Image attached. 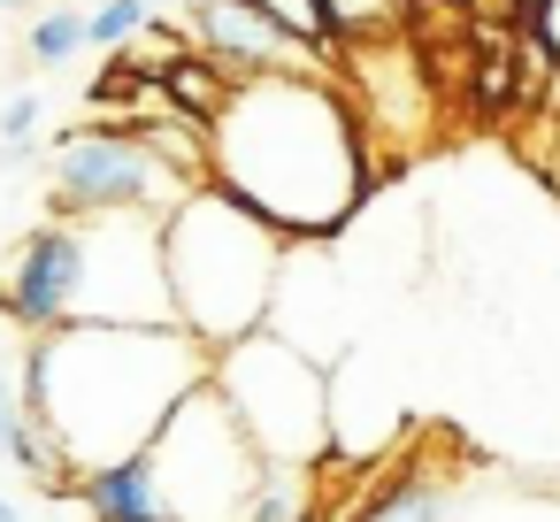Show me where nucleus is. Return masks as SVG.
<instances>
[{"label": "nucleus", "instance_id": "9b49d317", "mask_svg": "<svg viewBox=\"0 0 560 522\" xmlns=\"http://www.w3.org/2000/svg\"><path fill=\"white\" fill-rule=\"evenodd\" d=\"M238 85H246V78H231L208 47H185V55H170V70H162V101L185 108L192 124H223V108L238 101Z\"/></svg>", "mask_w": 560, "mask_h": 522}, {"label": "nucleus", "instance_id": "1a4fd4ad", "mask_svg": "<svg viewBox=\"0 0 560 522\" xmlns=\"http://www.w3.org/2000/svg\"><path fill=\"white\" fill-rule=\"evenodd\" d=\"M200 47H208L223 70H238V78H269V70H315V78H330V70H323L330 55L284 39V32L254 9V0H208V9H200Z\"/></svg>", "mask_w": 560, "mask_h": 522}, {"label": "nucleus", "instance_id": "dca6fc26", "mask_svg": "<svg viewBox=\"0 0 560 522\" xmlns=\"http://www.w3.org/2000/svg\"><path fill=\"white\" fill-rule=\"evenodd\" d=\"M32 124H39V101H32V93H9V108H0V139H9V147H32Z\"/></svg>", "mask_w": 560, "mask_h": 522}, {"label": "nucleus", "instance_id": "0eeeda50", "mask_svg": "<svg viewBox=\"0 0 560 522\" xmlns=\"http://www.w3.org/2000/svg\"><path fill=\"white\" fill-rule=\"evenodd\" d=\"M55 216H177L200 185L185 170H170L139 131L124 124H85L55 139Z\"/></svg>", "mask_w": 560, "mask_h": 522}, {"label": "nucleus", "instance_id": "7ed1b4c3", "mask_svg": "<svg viewBox=\"0 0 560 522\" xmlns=\"http://www.w3.org/2000/svg\"><path fill=\"white\" fill-rule=\"evenodd\" d=\"M9 330H78V323H177L170 300V216H55L0 277Z\"/></svg>", "mask_w": 560, "mask_h": 522}, {"label": "nucleus", "instance_id": "ddd939ff", "mask_svg": "<svg viewBox=\"0 0 560 522\" xmlns=\"http://www.w3.org/2000/svg\"><path fill=\"white\" fill-rule=\"evenodd\" d=\"M24 47H32V62L62 70V62H70L78 47H93V39H85V16H70V9H47V16L32 24V39H24Z\"/></svg>", "mask_w": 560, "mask_h": 522}, {"label": "nucleus", "instance_id": "6e6552de", "mask_svg": "<svg viewBox=\"0 0 560 522\" xmlns=\"http://www.w3.org/2000/svg\"><path fill=\"white\" fill-rule=\"evenodd\" d=\"M346 78L353 116L369 131L376 154H407L430 131V70H422V39H392V47H346Z\"/></svg>", "mask_w": 560, "mask_h": 522}, {"label": "nucleus", "instance_id": "f03ea898", "mask_svg": "<svg viewBox=\"0 0 560 522\" xmlns=\"http://www.w3.org/2000/svg\"><path fill=\"white\" fill-rule=\"evenodd\" d=\"M369 154H376L369 131L330 78L269 70V78H246L238 101L223 108L208 185L246 200L292 246H323L369 208V193H376Z\"/></svg>", "mask_w": 560, "mask_h": 522}, {"label": "nucleus", "instance_id": "423d86ee", "mask_svg": "<svg viewBox=\"0 0 560 522\" xmlns=\"http://www.w3.org/2000/svg\"><path fill=\"white\" fill-rule=\"evenodd\" d=\"M147 476H154V507L162 522H246L269 461L246 438V422L231 415V399L215 392V376L170 415V430L147 445Z\"/></svg>", "mask_w": 560, "mask_h": 522}, {"label": "nucleus", "instance_id": "a211bd4d", "mask_svg": "<svg viewBox=\"0 0 560 522\" xmlns=\"http://www.w3.org/2000/svg\"><path fill=\"white\" fill-rule=\"evenodd\" d=\"M0 522H16V507H9V499H0Z\"/></svg>", "mask_w": 560, "mask_h": 522}, {"label": "nucleus", "instance_id": "f8f14e48", "mask_svg": "<svg viewBox=\"0 0 560 522\" xmlns=\"http://www.w3.org/2000/svg\"><path fill=\"white\" fill-rule=\"evenodd\" d=\"M330 9V32H338V55L346 47H392V39H415V0H323Z\"/></svg>", "mask_w": 560, "mask_h": 522}, {"label": "nucleus", "instance_id": "2eb2a0df", "mask_svg": "<svg viewBox=\"0 0 560 522\" xmlns=\"http://www.w3.org/2000/svg\"><path fill=\"white\" fill-rule=\"evenodd\" d=\"M529 55H545L552 70H560V0H537V9L522 16V32H514Z\"/></svg>", "mask_w": 560, "mask_h": 522}, {"label": "nucleus", "instance_id": "4468645a", "mask_svg": "<svg viewBox=\"0 0 560 522\" xmlns=\"http://www.w3.org/2000/svg\"><path fill=\"white\" fill-rule=\"evenodd\" d=\"M139 32H147V0H101V9L85 16V39L108 47V55L139 47Z\"/></svg>", "mask_w": 560, "mask_h": 522}, {"label": "nucleus", "instance_id": "6ab92c4d", "mask_svg": "<svg viewBox=\"0 0 560 522\" xmlns=\"http://www.w3.org/2000/svg\"><path fill=\"white\" fill-rule=\"evenodd\" d=\"M0 9H9V0H0Z\"/></svg>", "mask_w": 560, "mask_h": 522}, {"label": "nucleus", "instance_id": "39448f33", "mask_svg": "<svg viewBox=\"0 0 560 522\" xmlns=\"http://www.w3.org/2000/svg\"><path fill=\"white\" fill-rule=\"evenodd\" d=\"M215 392L246 422L269 468H323L330 461V361L292 346L284 330H254L215 353Z\"/></svg>", "mask_w": 560, "mask_h": 522}, {"label": "nucleus", "instance_id": "9d476101", "mask_svg": "<svg viewBox=\"0 0 560 522\" xmlns=\"http://www.w3.org/2000/svg\"><path fill=\"white\" fill-rule=\"evenodd\" d=\"M445 514H453V476L415 461L392 484H376L353 514H330V522H445Z\"/></svg>", "mask_w": 560, "mask_h": 522}, {"label": "nucleus", "instance_id": "f257e3e1", "mask_svg": "<svg viewBox=\"0 0 560 522\" xmlns=\"http://www.w3.org/2000/svg\"><path fill=\"white\" fill-rule=\"evenodd\" d=\"M208 376L215 346H200L185 323H78L24 346L16 392L70 484H85L93 468L139 461Z\"/></svg>", "mask_w": 560, "mask_h": 522}, {"label": "nucleus", "instance_id": "20e7f679", "mask_svg": "<svg viewBox=\"0 0 560 522\" xmlns=\"http://www.w3.org/2000/svg\"><path fill=\"white\" fill-rule=\"evenodd\" d=\"M284 262H292V239L261 223L246 200H231L223 185H200L170 216V300H177V323L215 353L269 330Z\"/></svg>", "mask_w": 560, "mask_h": 522}, {"label": "nucleus", "instance_id": "f3484780", "mask_svg": "<svg viewBox=\"0 0 560 522\" xmlns=\"http://www.w3.org/2000/svg\"><path fill=\"white\" fill-rule=\"evenodd\" d=\"M430 9H460V0H415V16H430Z\"/></svg>", "mask_w": 560, "mask_h": 522}]
</instances>
